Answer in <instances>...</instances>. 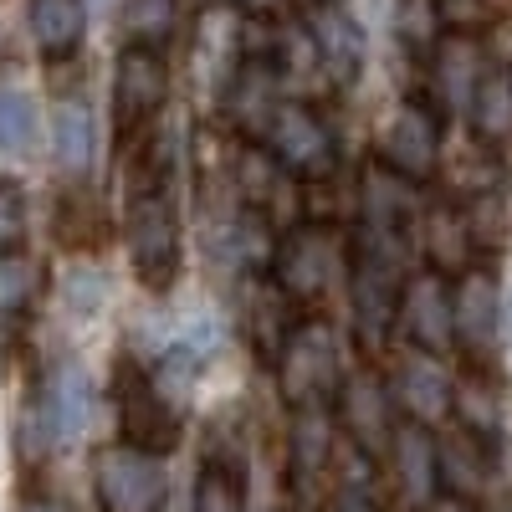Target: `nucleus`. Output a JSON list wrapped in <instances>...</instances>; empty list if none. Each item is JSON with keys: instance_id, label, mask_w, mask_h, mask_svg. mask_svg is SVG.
<instances>
[{"instance_id": "obj_1", "label": "nucleus", "mask_w": 512, "mask_h": 512, "mask_svg": "<svg viewBox=\"0 0 512 512\" xmlns=\"http://www.w3.org/2000/svg\"><path fill=\"white\" fill-rule=\"evenodd\" d=\"M169 175H175V144H169V134H159L134 159L128 216H123L128 262H134V277L149 292H169L180 277V262H185L180 205H175V190H169Z\"/></svg>"}, {"instance_id": "obj_2", "label": "nucleus", "mask_w": 512, "mask_h": 512, "mask_svg": "<svg viewBox=\"0 0 512 512\" xmlns=\"http://www.w3.org/2000/svg\"><path fill=\"white\" fill-rule=\"evenodd\" d=\"M405 246L395 236H379L369 226L354 231L349 246V303H354V333H359V349L379 354L390 344V333L400 328V297H405Z\"/></svg>"}, {"instance_id": "obj_3", "label": "nucleus", "mask_w": 512, "mask_h": 512, "mask_svg": "<svg viewBox=\"0 0 512 512\" xmlns=\"http://www.w3.org/2000/svg\"><path fill=\"white\" fill-rule=\"evenodd\" d=\"M349 246H354V236L333 216H297L277 236L267 272L297 303V313H303V308H318L338 282H349Z\"/></svg>"}, {"instance_id": "obj_4", "label": "nucleus", "mask_w": 512, "mask_h": 512, "mask_svg": "<svg viewBox=\"0 0 512 512\" xmlns=\"http://www.w3.org/2000/svg\"><path fill=\"white\" fill-rule=\"evenodd\" d=\"M277 390L292 410H328L344 384V354L328 318H297L277 354Z\"/></svg>"}, {"instance_id": "obj_5", "label": "nucleus", "mask_w": 512, "mask_h": 512, "mask_svg": "<svg viewBox=\"0 0 512 512\" xmlns=\"http://www.w3.org/2000/svg\"><path fill=\"white\" fill-rule=\"evenodd\" d=\"M262 144L282 159L297 185H328L338 175V134L308 98H282L262 128Z\"/></svg>"}, {"instance_id": "obj_6", "label": "nucleus", "mask_w": 512, "mask_h": 512, "mask_svg": "<svg viewBox=\"0 0 512 512\" xmlns=\"http://www.w3.org/2000/svg\"><path fill=\"white\" fill-rule=\"evenodd\" d=\"M456 349L472 369H492L502 354V282L492 262H472L451 282Z\"/></svg>"}, {"instance_id": "obj_7", "label": "nucleus", "mask_w": 512, "mask_h": 512, "mask_svg": "<svg viewBox=\"0 0 512 512\" xmlns=\"http://www.w3.org/2000/svg\"><path fill=\"white\" fill-rule=\"evenodd\" d=\"M93 492L103 512H164L169 472L154 451L118 441L93 456Z\"/></svg>"}, {"instance_id": "obj_8", "label": "nucleus", "mask_w": 512, "mask_h": 512, "mask_svg": "<svg viewBox=\"0 0 512 512\" xmlns=\"http://www.w3.org/2000/svg\"><path fill=\"white\" fill-rule=\"evenodd\" d=\"M441 149H446L441 113L425 98H400L390 113H384L379 134H374V159L390 164L405 180H420V185L441 169Z\"/></svg>"}, {"instance_id": "obj_9", "label": "nucleus", "mask_w": 512, "mask_h": 512, "mask_svg": "<svg viewBox=\"0 0 512 512\" xmlns=\"http://www.w3.org/2000/svg\"><path fill=\"white\" fill-rule=\"evenodd\" d=\"M113 400H118V431H123L128 446H144L154 456L180 446V405L159 390L154 374H144L139 364L118 359Z\"/></svg>"}, {"instance_id": "obj_10", "label": "nucleus", "mask_w": 512, "mask_h": 512, "mask_svg": "<svg viewBox=\"0 0 512 512\" xmlns=\"http://www.w3.org/2000/svg\"><path fill=\"white\" fill-rule=\"evenodd\" d=\"M169 103V57L164 47H139L128 41L113 67V123L118 139H139L149 134V123Z\"/></svg>"}, {"instance_id": "obj_11", "label": "nucleus", "mask_w": 512, "mask_h": 512, "mask_svg": "<svg viewBox=\"0 0 512 512\" xmlns=\"http://www.w3.org/2000/svg\"><path fill=\"white\" fill-rule=\"evenodd\" d=\"M333 415H338V431H344L359 451H369L374 461L390 456V441H395V390L384 384L374 369H354L338 384V400H333Z\"/></svg>"}, {"instance_id": "obj_12", "label": "nucleus", "mask_w": 512, "mask_h": 512, "mask_svg": "<svg viewBox=\"0 0 512 512\" xmlns=\"http://www.w3.org/2000/svg\"><path fill=\"white\" fill-rule=\"evenodd\" d=\"M420 210H425L420 180L395 175L390 164H379L369 154V164L359 169V226H369L379 236H395V241H415Z\"/></svg>"}, {"instance_id": "obj_13", "label": "nucleus", "mask_w": 512, "mask_h": 512, "mask_svg": "<svg viewBox=\"0 0 512 512\" xmlns=\"http://www.w3.org/2000/svg\"><path fill=\"white\" fill-rule=\"evenodd\" d=\"M415 241L425 251V267L451 277V282L472 262H482V246H477V231H472V210H466L461 200H451V195L425 200Z\"/></svg>"}, {"instance_id": "obj_14", "label": "nucleus", "mask_w": 512, "mask_h": 512, "mask_svg": "<svg viewBox=\"0 0 512 512\" xmlns=\"http://www.w3.org/2000/svg\"><path fill=\"white\" fill-rule=\"evenodd\" d=\"M400 333L410 338V349L425 354H451L456 349V318H451V277L441 272H410L405 297H400Z\"/></svg>"}, {"instance_id": "obj_15", "label": "nucleus", "mask_w": 512, "mask_h": 512, "mask_svg": "<svg viewBox=\"0 0 512 512\" xmlns=\"http://www.w3.org/2000/svg\"><path fill=\"white\" fill-rule=\"evenodd\" d=\"M390 390H395V405L405 410V420H420V425H441L456 410V379L446 374L441 354H425V349H410L395 364Z\"/></svg>"}, {"instance_id": "obj_16", "label": "nucleus", "mask_w": 512, "mask_h": 512, "mask_svg": "<svg viewBox=\"0 0 512 512\" xmlns=\"http://www.w3.org/2000/svg\"><path fill=\"white\" fill-rule=\"evenodd\" d=\"M303 318L297 313V303L272 282V272H246V292H241V323H246V344L262 354L267 364H277L282 344L292 323Z\"/></svg>"}, {"instance_id": "obj_17", "label": "nucleus", "mask_w": 512, "mask_h": 512, "mask_svg": "<svg viewBox=\"0 0 512 512\" xmlns=\"http://www.w3.org/2000/svg\"><path fill=\"white\" fill-rule=\"evenodd\" d=\"M313 41H318V57H323V72L338 82V88H349V82L364 72V31L359 21L344 11V0H313L303 11Z\"/></svg>"}, {"instance_id": "obj_18", "label": "nucleus", "mask_w": 512, "mask_h": 512, "mask_svg": "<svg viewBox=\"0 0 512 512\" xmlns=\"http://www.w3.org/2000/svg\"><path fill=\"white\" fill-rule=\"evenodd\" d=\"M436 466H441V492H456V497L477 502L492 487V472H497L492 436H482V431L456 420L446 436H436Z\"/></svg>"}, {"instance_id": "obj_19", "label": "nucleus", "mask_w": 512, "mask_h": 512, "mask_svg": "<svg viewBox=\"0 0 512 512\" xmlns=\"http://www.w3.org/2000/svg\"><path fill=\"white\" fill-rule=\"evenodd\" d=\"M390 466H395V482H400L405 502L425 507L431 497H441V466H436V436H431V425L400 420L395 425V441H390Z\"/></svg>"}, {"instance_id": "obj_20", "label": "nucleus", "mask_w": 512, "mask_h": 512, "mask_svg": "<svg viewBox=\"0 0 512 512\" xmlns=\"http://www.w3.org/2000/svg\"><path fill=\"white\" fill-rule=\"evenodd\" d=\"M487 72V57H482V41L477 36H461V31H446L441 47L431 52V82L446 108H472V93Z\"/></svg>"}, {"instance_id": "obj_21", "label": "nucleus", "mask_w": 512, "mask_h": 512, "mask_svg": "<svg viewBox=\"0 0 512 512\" xmlns=\"http://www.w3.org/2000/svg\"><path fill=\"white\" fill-rule=\"evenodd\" d=\"M26 16L47 62L77 57L82 36H88V0H26Z\"/></svg>"}, {"instance_id": "obj_22", "label": "nucleus", "mask_w": 512, "mask_h": 512, "mask_svg": "<svg viewBox=\"0 0 512 512\" xmlns=\"http://www.w3.org/2000/svg\"><path fill=\"white\" fill-rule=\"evenodd\" d=\"M36 400H41V410H47V420H52L57 446H67V441H77L82 431H88L93 390H88V374H82L77 364H62V369L47 379V390H41Z\"/></svg>"}, {"instance_id": "obj_23", "label": "nucleus", "mask_w": 512, "mask_h": 512, "mask_svg": "<svg viewBox=\"0 0 512 512\" xmlns=\"http://www.w3.org/2000/svg\"><path fill=\"white\" fill-rule=\"evenodd\" d=\"M441 164H446V180L456 195L466 200H477V195H497L502 190V149L477 139V134H466L461 149H441Z\"/></svg>"}, {"instance_id": "obj_24", "label": "nucleus", "mask_w": 512, "mask_h": 512, "mask_svg": "<svg viewBox=\"0 0 512 512\" xmlns=\"http://www.w3.org/2000/svg\"><path fill=\"white\" fill-rule=\"evenodd\" d=\"M466 123H472V134L487 139V144H507L512 134V72L502 67H487L477 93H472V108H466Z\"/></svg>"}, {"instance_id": "obj_25", "label": "nucleus", "mask_w": 512, "mask_h": 512, "mask_svg": "<svg viewBox=\"0 0 512 512\" xmlns=\"http://www.w3.org/2000/svg\"><path fill=\"white\" fill-rule=\"evenodd\" d=\"M93 108L82 103V98H62L52 108V149L62 159V169H72V175H82V169L93 164Z\"/></svg>"}, {"instance_id": "obj_26", "label": "nucleus", "mask_w": 512, "mask_h": 512, "mask_svg": "<svg viewBox=\"0 0 512 512\" xmlns=\"http://www.w3.org/2000/svg\"><path fill=\"white\" fill-rule=\"evenodd\" d=\"M180 26V0H123V41L169 47Z\"/></svg>"}, {"instance_id": "obj_27", "label": "nucleus", "mask_w": 512, "mask_h": 512, "mask_svg": "<svg viewBox=\"0 0 512 512\" xmlns=\"http://www.w3.org/2000/svg\"><path fill=\"white\" fill-rule=\"evenodd\" d=\"M36 134H41L36 103L21 88H0V154L26 159L36 149Z\"/></svg>"}, {"instance_id": "obj_28", "label": "nucleus", "mask_w": 512, "mask_h": 512, "mask_svg": "<svg viewBox=\"0 0 512 512\" xmlns=\"http://www.w3.org/2000/svg\"><path fill=\"white\" fill-rule=\"evenodd\" d=\"M395 31L410 52H420L425 62H431V52L441 47V36L451 31L446 26V11L441 0H400V16H395Z\"/></svg>"}, {"instance_id": "obj_29", "label": "nucleus", "mask_w": 512, "mask_h": 512, "mask_svg": "<svg viewBox=\"0 0 512 512\" xmlns=\"http://www.w3.org/2000/svg\"><path fill=\"white\" fill-rule=\"evenodd\" d=\"M195 512H246V487L231 461L210 456L195 477Z\"/></svg>"}, {"instance_id": "obj_30", "label": "nucleus", "mask_w": 512, "mask_h": 512, "mask_svg": "<svg viewBox=\"0 0 512 512\" xmlns=\"http://www.w3.org/2000/svg\"><path fill=\"white\" fill-rule=\"evenodd\" d=\"M36 287H41L36 262H26L21 251H0V323L21 318L36 303Z\"/></svg>"}, {"instance_id": "obj_31", "label": "nucleus", "mask_w": 512, "mask_h": 512, "mask_svg": "<svg viewBox=\"0 0 512 512\" xmlns=\"http://www.w3.org/2000/svg\"><path fill=\"white\" fill-rule=\"evenodd\" d=\"M57 236H62V246H72V251H93V246H98V236H103L98 200H93V195H82V190L62 195V210H57Z\"/></svg>"}, {"instance_id": "obj_32", "label": "nucleus", "mask_w": 512, "mask_h": 512, "mask_svg": "<svg viewBox=\"0 0 512 512\" xmlns=\"http://www.w3.org/2000/svg\"><path fill=\"white\" fill-rule=\"evenodd\" d=\"M31 231V200L21 180H0V251H21Z\"/></svg>"}, {"instance_id": "obj_33", "label": "nucleus", "mask_w": 512, "mask_h": 512, "mask_svg": "<svg viewBox=\"0 0 512 512\" xmlns=\"http://www.w3.org/2000/svg\"><path fill=\"white\" fill-rule=\"evenodd\" d=\"M323 512H379L374 502V487H359V482H333V497Z\"/></svg>"}, {"instance_id": "obj_34", "label": "nucleus", "mask_w": 512, "mask_h": 512, "mask_svg": "<svg viewBox=\"0 0 512 512\" xmlns=\"http://www.w3.org/2000/svg\"><path fill=\"white\" fill-rule=\"evenodd\" d=\"M425 512H482V502H472V497H456V492H441V497L425 502Z\"/></svg>"}, {"instance_id": "obj_35", "label": "nucleus", "mask_w": 512, "mask_h": 512, "mask_svg": "<svg viewBox=\"0 0 512 512\" xmlns=\"http://www.w3.org/2000/svg\"><path fill=\"white\" fill-rule=\"evenodd\" d=\"M231 6H241L246 16H277L282 0H231Z\"/></svg>"}, {"instance_id": "obj_36", "label": "nucleus", "mask_w": 512, "mask_h": 512, "mask_svg": "<svg viewBox=\"0 0 512 512\" xmlns=\"http://www.w3.org/2000/svg\"><path fill=\"white\" fill-rule=\"evenodd\" d=\"M502 323H507V359H512V297H507V318Z\"/></svg>"}, {"instance_id": "obj_37", "label": "nucleus", "mask_w": 512, "mask_h": 512, "mask_svg": "<svg viewBox=\"0 0 512 512\" xmlns=\"http://www.w3.org/2000/svg\"><path fill=\"white\" fill-rule=\"evenodd\" d=\"M210 6H231V0H210Z\"/></svg>"}, {"instance_id": "obj_38", "label": "nucleus", "mask_w": 512, "mask_h": 512, "mask_svg": "<svg viewBox=\"0 0 512 512\" xmlns=\"http://www.w3.org/2000/svg\"><path fill=\"white\" fill-rule=\"evenodd\" d=\"M36 512H47V507H36Z\"/></svg>"}]
</instances>
